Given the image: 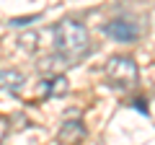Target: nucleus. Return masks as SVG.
I'll return each instance as SVG.
<instances>
[{"instance_id":"f257e3e1","label":"nucleus","mask_w":155,"mask_h":145,"mask_svg":"<svg viewBox=\"0 0 155 145\" xmlns=\"http://www.w3.org/2000/svg\"><path fill=\"white\" fill-rule=\"evenodd\" d=\"M52 39H54V55H60L70 65H75L91 49L88 29L80 21H72V18H65V21L57 23L54 31H52Z\"/></svg>"},{"instance_id":"f03ea898","label":"nucleus","mask_w":155,"mask_h":145,"mask_svg":"<svg viewBox=\"0 0 155 145\" xmlns=\"http://www.w3.org/2000/svg\"><path fill=\"white\" fill-rule=\"evenodd\" d=\"M140 78V70H137V62L132 57H124V55H116L106 62V80H109L111 88H119V91H127L137 83Z\"/></svg>"},{"instance_id":"7ed1b4c3","label":"nucleus","mask_w":155,"mask_h":145,"mask_svg":"<svg viewBox=\"0 0 155 145\" xmlns=\"http://www.w3.org/2000/svg\"><path fill=\"white\" fill-rule=\"evenodd\" d=\"M106 36H111L114 42H122V44H132V42H137L140 36V29L134 21H127V18H114V21H109L104 26Z\"/></svg>"},{"instance_id":"20e7f679","label":"nucleus","mask_w":155,"mask_h":145,"mask_svg":"<svg viewBox=\"0 0 155 145\" xmlns=\"http://www.w3.org/2000/svg\"><path fill=\"white\" fill-rule=\"evenodd\" d=\"M57 140H60L62 145H80L85 140L83 122H80V119H67V122L60 127V132H57Z\"/></svg>"},{"instance_id":"39448f33","label":"nucleus","mask_w":155,"mask_h":145,"mask_svg":"<svg viewBox=\"0 0 155 145\" xmlns=\"http://www.w3.org/2000/svg\"><path fill=\"white\" fill-rule=\"evenodd\" d=\"M23 83H26L23 72H18V70H0V91L16 93V91L23 88Z\"/></svg>"},{"instance_id":"423d86ee","label":"nucleus","mask_w":155,"mask_h":145,"mask_svg":"<svg viewBox=\"0 0 155 145\" xmlns=\"http://www.w3.org/2000/svg\"><path fill=\"white\" fill-rule=\"evenodd\" d=\"M41 88H44V96H65L67 93V78L65 75H52V78H44V83H41Z\"/></svg>"},{"instance_id":"0eeeda50","label":"nucleus","mask_w":155,"mask_h":145,"mask_svg":"<svg viewBox=\"0 0 155 145\" xmlns=\"http://www.w3.org/2000/svg\"><path fill=\"white\" fill-rule=\"evenodd\" d=\"M36 39H39L36 34H23V36H21V47H23V49L36 52Z\"/></svg>"}]
</instances>
